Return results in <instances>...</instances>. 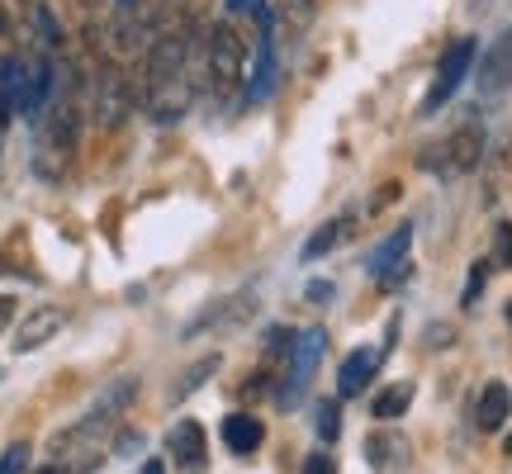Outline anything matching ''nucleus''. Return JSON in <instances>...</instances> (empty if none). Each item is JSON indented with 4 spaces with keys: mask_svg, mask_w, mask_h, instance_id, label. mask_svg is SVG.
<instances>
[{
    "mask_svg": "<svg viewBox=\"0 0 512 474\" xmlns=\"http://www.w3.org/2000/svg\"><path fill=\"white\" fill-rule=\"evenodd\" d=\"M114 451H119V456H138V451H143V432H119Z\"/></svg>",
    "mask_w": 512,
    "mask_h": 474,
    "instance_id": "nucleus-30",
    "label": "nucleus"
},
{
    "mask_svg": "<svg viewBox=\"0 0 512 474\" xmlns=\"http://www.w3.org/2000/svg\"><path fill=\"white\" fill-rule=\"evenodd\" d=\"M67 323V313L62 309H34L24 323H19V337H15V351H38L43 342H53L57 332Z\"/></svg>",
    "mask_w": 512,
    "mask_h": 474,
    "instance_id": "nucleus-14",
    "label": "nucleus"
},
{
    "mask_svg": "<svg viewBox=\"0 0 512 474\" xmlns=\"http://www.w3.org/2000/svg\"><path fill=\"white\" fill-rule=\"evenodd\" d=\"M166 446H171V460L181 465V474H204V427L195 418H185L171 427V437H166Z\"/></svg>",
    "mask_w": 512,
    "mask_h": 474,
    "instance_id": "nucleus-13",
    "label": "nucleus"
},
{
    "mask_svg": "<svg viewBox=\"0 0 512 474\" xmlns=\"http://www.w3.org/2000/svg\"><path fill=\"white\" fill-rule=\"evenodd\" d=\"M133 110V91H128L124 72H114V67H100L95 76V124L100 128H119Z\"/></svg>",
    "mask_w": 512,
    "mask_h": 474,
    "instance_id": "nucleus-7",
    "label": "nucleus"
},
{
    "mask_svg": "<svg viewBox=\"0 0 512 474\" xmlns=\"http://www.w3.org/2000/svg\"><path fill=\"white\" fill-rule=\"evenodd\" d=\"M266 437V427L252 418V413H233V418H223V441H228V451L233 456H252L256 446Z\"/></svg>",
    "mask_w": 512,
    "mask_h": 474,
    "instance_id": "nucleus-17",
    "label": "nucleus"
},
{
    "mask_svg": "<svg viewBox=\"0 0 512 474\" xmlns=\"http://www.w3.org/2000/svg\"><path fill=\"white\" fill-rule=\"evenodd\" d=\"M185 62H190V34H185V29L162 34L147 48V86H152V81H176V76H185Z\"/></svg>",
    "mask_w": 512,
    "mask_h": 474,
    "instance_id": "nucleus-9",
    "label": "nucleus"
},
{
    "mask_svg": "<svg viewBox=\"0 0 512 474\" xmlns=\"http://www.w3.org/2000/svg\"><path fill=\"white\" fill-rule=\"evenodd\" d=\"M347 233H351V219H328L309 242H304V261H318V256H328L332 247H342Z\"/></svg>",
    "mask_w": 512,
    "mask_h": 474,
    "instance_id": "nucleus-19",
    "label": "nucleus"
},
{
    "mask_svg": "<svg viewBox=\"0 0 512 474\" xmlns=\"http://www.w3.org/2000/svg\"><path fill=\"white\" fill-rule=\"evenodd\" d=\"M408 403H413V384H389V389H380L375 394V403H370V413L380 422H394L408 413Z\"/></svg>",
    "mask_w": 512,
    "mask_h": 474,
    "instance_id": "nucleus-20",
    "label": "nucleus"
},
{
    "mask_svg": "<svg viewBox=\"0 0 512 474\" xmlns=\"http://www.w3.org/2000/svg\"><path fill=\"white\" fill-rule=\"evenodd\" d=\"M309 299H313V304H328V299H332V285H328V280H313V285H309Z\"/></svg>",
    "mask_w": 512,
    "mask_h": 474,
    "instance_id": "nucleus-33",
    "label": "nucleus"
},
{
    "mask_svg": "<svg viewBox=\"0 0 512 474\" xmlns=\"http://www.w3.org/2000/svg\"><path fill=\"white\" fill-rule=\"evenodd\" d=\"M475 81H479V91H484V95L512 91V29H503V34L489 43L484 62L475 67Z\"/></svg>",
    "mask_w": 512,
    "mask_h": 474,
    "instance_id": "nucleus-11",
    "label": "nucleus"
},
{
    "mask_svg": "<svg viewBox=\"0 0 512 474\" xmlns=\"http://www.w3.org/2000/svg\"><path fill=\"white\" fill-rule=\"evenodd\" d=\"M10 323H15V299H10V294H0V332L10 328Z\"/></svg>",
    "mask_w": 512,
    "mask_h": 474,
    "instance_id": "nucleus-32",
    "label": "nucleus"
},
{
    "mask_svg": "<svg viewBox=\"0 0 512 474\" xmlns=\"http://www.w3.org/2000/svg\"><path fill=\"white\" fill-rule=\"evenodd\" d=\"M323 351H328V332L323 328H309L294 337L290 347V375H285V384H280V408H290L304 389H309L313 370H318V361H323Z\"/></svg>",
    "mask_w": 512,
    "mask_h": 474,
    "instance_id": "nucleus-4",
    "label": "nucleus"
},
{
    "mask_svg": "<svg viewBox=\"0 0 512 474\" xmlns=\"http://www.w3.org/2000/svg\"><path fill=\"white\" fill-rule=\"evenodd\" d=\"M508 323H512V304H508Z\"/></svg>",
    "mask_w": 512,
    "mask_h": 474,
    "instance_id": "nucleus-39",
    "label": "nucleus"
},
{
    "mask_svg": "<svg viewBox=\"0 0 512 474\" xmlns=\"http://www.w3.org/2000/svg\"><path fill=\"white\" fill-rule=\"evenodd\" d=\"M512 413V394H508V384H484V394H479L475 403V427L479 432H498L503 422H508Z\"/></svg>",
    "mask_w": 512,
    "mask_h": 474,
    "instance_id": "nucleus-16",
    "label": "nucleus"
},
{
    "mask_svg": "<svg viewBox=\"0 0 512 474\" xmlns=\"http://www.w3.org/2000/svg\"><path fill=\"white\" fill-rule=\"evenodd\" d=\"M110 34H114V48H119V53H138L147 43V19L143 15H114Z\"/></svg>",
    "mask_w": 512,
    "mask_h": 474,
    "instance_id": "nucleus-21",
    "label": "nucleus"
},
{
    "mask_svg": "<svg viewBox=\"0 0 512 474\" xmlns=\"http://www.w3.org/2000/svg\"><path fill=\"white\" fill-rule=\"evenodd\" d=\"M133 394H138V380H133V375L114 380L110 389H105V394H100V399L91 403V413L81 418V427H72V432H67L62 441H81V437H91V432H100V427H110V422L119 418V413H124L128 403H133Z\"/></svg>",
    "mask_w": 512,
    "mask_h": 474,
    "instance_id": "nucleus-6",
    "label": "nucleus"
},
{
    "mask_svg": "<svg viewBox=\"0 0 512 474\" xmlns=\"http://www.w3.org/2000/svg\"><path fill=\"white\" fill-rule=\"evenodd\" d=\"M228 10H252L256 15V10H266V5H261V0H228Z\"/></svg>",
    "mask_w": 512,
    "mask_h": 474,
    "instance_id": "nucleus-34",
    "label": "nucleus"
},
{
    "mask_svg": "<svg viewBox=\"0 0 512 474\" xmlns=\"http://www.w3.org/2000/svg\"><path fill=\"white\" fill-rule=\"evenodd\" d=\"M57 91V67L48 57H24V86H19V114L43 119V110L53 105Z\"/></svg>",
    "mask_w": 512,
    "mask_h": 474,
    "instance_id": "nucleus-8",
    "label": "nucleus"
},
{
    "mask_svg": "<svg viewBox=\"0 0 512 474\" xmlns=\"http://www.w3.org/2000/svg\"><path fill=\"white\" fill-rule=\"evenodd\" d=\"M304 474H337V460H332V451H313V456L304 460Z\"/></svg>",
    "mask_w": 512,
    "mask_h": 474,
    "instance_id": "nucleus-29",
    "label": "nucleus"
},
{
    "mask_svg": "<svg viewBox=\"0 0 512 474\" xmlns=\"http://www.w3.org/2000/svg\"><path fill=\"white\" fill-rule=\"evenodd\" d=\"M209 86L219 100H233L238 91H247V53L233 24H219L209 34Z\"/></svg>",
    "mask_w": 512,
    "mask_h": 474,
    "instance_id": "nucleus-1",
    "label": "nucleus"
},
{
    "mask_svg": "<svg viewBox=\"0 0 512 474\" xmlns=\"http://www.w3.org/2000/svg\"><path fill=\"white\" fill-rule=\"evenodd\" d=\"M508 456H512V437H508Z\"/></svg>",
    "mask_w": 512,
    "mask_h": 474,
    "instance_id": "nucleus-38",
    "label": "nucleus"
},
{
    "mask_svg": "<svg viewBox=\"0 0 512 474\" xmlns=\"http://www.w3.org/2000/svg\"><path fill=\"white\" fill-rule=\"evenodd\" d=\"M408 247H413V223H399V228L370 252V275L384 280V285H399L403 275H408Z\"/></svg>",
    "mask_w": 512,
    "mask_h": 474,
    "instance_id": "nucleus-10",
    "label": "nucleus"
},
{
    "mask_svg": "<svg viewBox=\"0 0 512 474\" xmlns=\"http://www.w3.org/2000/svg\"><path fill=\"white\" fill-rule=\"evenodd\" d=\"M214 370H219V356H204V361H195L190 370H185V380L171 389V399H176V403L190 399V394H195L200 384H209V375H214Z\"/></svg>",
    "mask_w": 512,
    "mask_h": 474,
    "instance_id": "nucleus-23",
    "label": "nucleus"
},
{
    "mask_svg": "<svg viewBox=\"0 0 512 474\" xmlns=\"http://www.w3.org/2000/svg\"><path fill=\"white\" fill-rule=\"evenodd\" d=\"M252 313H256V290L247 285V290L228 294V299H219V304H209L204 313H195V318H190V323L181 328V342H190V337H204V332H233V328H242Z\"/></svg>",
    "mask_w": 512,
    "mask_h": 474,
    "instance_id": "nucleus-5",
    "label": "nucleus"
},
{
    "mask_svg": "<svg viewBox=\"0 0 512 474\" xmlns=\"http://www.w3.org/2000/svg\"><path fill=\"white\" fill-rule=\"evenodd\" d=\"M479 157H484V128L465 124V128H456L446 143H437V152H427L422 166H427V171H441V176H465V171L479 166Z\"/></svg>",
    "mask_w": 512,
    "mask_h": 474,
    "instance_id": "nucleus-3",
    "label": "nucleus"
},
{
    "mask_svg": "<svg viewBox=\"0 0 512 474\" xmlns=\"http://www.w3.org/2000/svg\"><path fill=\"white\" fill-rule=\"evenodd\" d=\"M494 252H498V266H512V223H498Z\"/></svg>",
    "mask_w": 512,
    "mask_h": 474,
    "instance_id": "nucleus-28",
    "label": "nucleus"
},
{
    "mask_svg": "<svg viewBox=\"0 0 512 474\" xmlns=\"http://www.w3.org/2000/svg\"><path fill=\"white\" fill-rule=\"evenodd\" d=\"M19 86H24V57H0V128L19 114Z\"/></svg>",
    "mask_w": 512,
    "mask_h": 474,
    "instance_id": "nucleus-18",
    "label": "nucleus"
},
{
    "mask_svg": "<svg viewBox=\"0 0 512 474\" xmlns=\"http://www.w3.org/2000/svg\"><path fill=\"white\" fill-rule=\"evenodd\" d=\"M375 370H380V351H370V347L351 351L347 361H342V375H337V394H342V399L366 394V384H370V375H375Z\"/></svg>",
    "mask_w": 512,
    "mask_h": 474,
    "instance_id": "nucleus-15",
    "label": "nucleus"
},
{
    "mask_svg": "<svg viewBox=\"0 0 512 474\" xmlns=\"http://www.w3.org/2000/svg\"><path fill=\"white\" fill-rule=\"evenodd\" d=\"M285 19H290V29L299 34V29L313 19V0H285Z\"/></svg>",
    "mask_w": 512,
    "mask_h": 474,
    "instance_id": "nucleus-27",
    "label": "nucleus"
},
{
    "mask_svg": "<svg viewBox=\"0 0 512 474\" xmlns=\"http://www.w3.org/2000/svg\"><path fill=\"white\" fill-rule=\"evenodd\" d=\"M29 19H34V38H38V48L43 53H57L62 48V24H57V15L48 10V5H29Z\"/></svg>",
    "mask_w": 512,
    "mask_h": 474,
    "instance_id": "nucleus-22",
    "label": "nucleus"
},
{
    "mask_svg": "<svg viewBox=\"0 0 512 474\" xmlns=\"http://www.w3.org/2000/svg\"><path fill=\"white\" fill-rule=\"evenodd\" d=\"M185 110H190L185 76H176V81H152V86H147V114H152V124H176V119H185Z\"/></svg>",
    "mask_w": 512,
    "mask_h": 474,
    "instance_id": "nucleus-12",
    "label": "nucleus"
},
{
    "mask_svg": "<svg viewBox=\"0 0 512 474\" xmlns=\"http://www.w3.org/2000/svg\"><path fill=\"white\" fill-rule=\"evenodd\" d=\"M313 413H318V437L323 441H337L342 437V413H337V403H318V408H313Z\"/></svg>",
    "mask_w": 512,
    "mask_h": 474,
    "instance_id": "nucleus-24",
    "label": "nucleus"
},
{
    "mask_svg": "<svg viewBox=\"0 0 512 474\" xmlns=\"http://www.w3.org/2000/svg\"><path fill=\"white\" fill-rule=\"evenodd\" d=\"M475 57H479V43L475 38H456L446 53H441L437 62V76H432V86H427V95H422V114H437L451 95L460 91V81L475 72Z\"/></svg>",
    "mask_w": 512,
    "mask_h": 474,
    "instance_id": "nucleus-2",
    "label": "nucleus"
},
{
    "mask_svg": "<svg viewBox=\"0 0 512 474\" xmlns=\"http://www.w3.org/2000/svg\"><path fill=\"white\" fill-rule=\"evenodd\" d=\"M34 474H62V470H57V465H48V470H34Z\"/></svg>",
    "mask_w": 512,
    "mask_h": 474,
    "instance_id": "nucleus-37",
    "label": "nucleus"
},
{
    "mask_svg": "<svg viewBox=\"0 0 512 474\" xmlns=\"http://www.w3.org/2000/svg\"><path fill=\"white\" fill-rule=\"evenodd\" d=\"M24 470H29V446H24V441H15V446L0 456V474H24Z\"/></svg>",
    "mask_w": 512,
    "mask_h": 474,
    "instance_id": "nucleus-25",
    "label": "nucleus"
},
{
    "mask_svg": "<svg viewBox=\"0 0 512 474\" xmlns=\"http://www.w3.org/2000/svg\"><path fill=\"white\" fill-rule=\"evenodd\" d=\"M484 280H489V266H484V261H475V271H470V285H465V294H460V304H465V309H475V304H479V290H484Z\"/></svg>",
    "mask_w": 512,
    "mask_h": 474,
    "instance_id": "nucleus-26",
    "label": "nucleus"
},
{
    "mask_svg": "<svg viewBox=\"0 0 512 474\" xmlns=\"http://www.w3.org/2000/svg\"><path fill=\"white\" fill-rule=\"evenodd\" d=\"M10 34V10H5V0H0V38Z\"/></svg>",
    "mask_w": 512,
    "mask_h": 474,
    "instance_id": "nucleus-35",
    "label": "nucleus"
},
{
    "mask_svg": "<svg viewBox=\"0 0 512 474\" xmlns=\"http://www.w3.org/2000/svg\"><path fill=\"white\" fill-rule=\"evenodd\" d=\"M143 474H162V460H147V465H143Z\"/></svg>",
    "mask_w": 512,
    "mask_h": 474,
    "instance_id": "nucleus-36",
    "label": "nucleus"
},
{
    "mask_svg": "<svg viewBox=\"0 0 512 474\" xmlns=\"http://www.w3.org/2000/svg\"><path fill=\"white\" fill-rule=\"evenodd\" d=\"M152 0H114V15H147Z\"/></svg>",
    "mask_w": 512,
    "mask_h": 474,
    "instance_id": "nucleus-31",
    "label": "nucleus"
}]
</instances>
